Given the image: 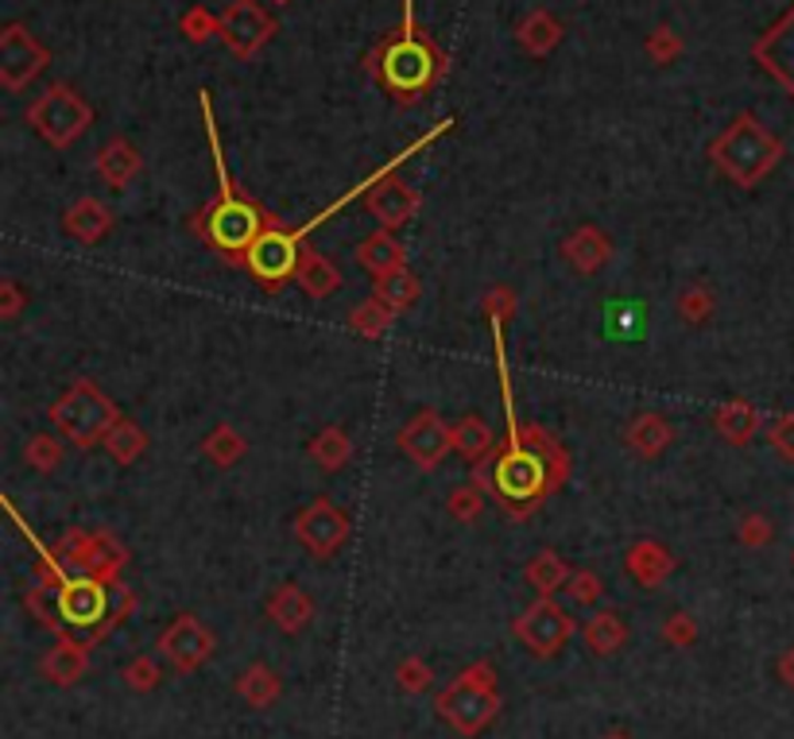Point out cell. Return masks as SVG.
I'll return each mask as SVG.
<instances>
[{"instance_id":"6da1fadb","label":"cell","mask_w":794,"mask_h":739,"mask_svg":"<svg viewBox=\"0 0 794 739\" xmlns=\"http://www.w3.org/2000/svg\"><path fill=\"white\" fill-rule=\"evenodd\" d=\"M202 113H206L210 151H214V167H217V186H222V197H217L210 210H202L198 217H194V228H198L202 240H206L214 253H222L229 264L245 268L248 253H253V244L271 228V217L256 202H248V197L237 190V182L229 179V167H225V156H222V140H217L214 109H210V94H202Z\"/></svg>"},{"instance_id":"7a4b0ae2","label":"cell","mask_w":794,"mask_h":739,"mask_svg":"<svg viewBox=\"0 0 794 739\" xmlns=\"http://www.w3.org/2000/svg\"><path fill=\"white\" fill-rule=\"evenodd\" d=\"M709 159H713L737 186L752 190L779 167L783 143H779L752 113H744V117H737L713 143H709Z\"/></svg>"},{"instance_id":"3957f363","label":"cell","mask_w":794,"mask_h":739,"mask_svg":"<svg viewBox=\"0 0 794 739\" xmlns=\"http://www.w3.org/2000/svg\"><path fill=\"white\" fill-rule=\"evenodd\" d=\"M496 713H501V685H496V670L489 662L465 666L438 693V716L465 739L481 736L496 720Z\"/></svg>"},{"instance_id":"277c9868","label":"cell","mask_w":794,"mask_h":739,"mask_svg":"<svg viewBox=\"0 0 794 739\" xmlns=\"http://www.w3.org/2000/svg\"><path fill=\"white\" fill-rule=\"evenodd\" d=\"M51 422L63 433L66 441H74L78 449L105 446V433L120 422V407L94 384V379H74L55 403H51Z\"/></svg>"},{"instance_id":"5b68a950","label":"cell","mask_w":794,"mask_h":739,"mask_svg":"<svg viewBox=\"0 0 794 739\" xmlns=\"http://www.w3.org/2000/svg\"><path fill=\"white\" fill-rule=\"evenodd\" d=\"M438 63H442L438 51L419 32H399L396 40H388L368 58V71L380 74V82L399 101H415L438 78Z\"/></svg>"},{"instance_id":"8992f818","label":"cell","mask_w":794,"mask_h":739,"mask_svg":"<svg viewBox=\"0 0 794 739\" xmlns=\"http://www.w3.org/2000/svg\"><path fill=\"white\" fill-rule=\"evenodd\" d=\"M94 120V109L74 94L71 86H51L40 101L28 109V125L51 143V148H71Z\"/></svg>"},{"instance_id":"52a82bcc","label":"cell","mask_w":794,"mask_h":739,"mask_svg":"<svg viewBox=\"0 0 794 739\" xmlns=\"http://www.w3.org/2000/svg\"><path fill=\"white\" fill-rule=\"evenodd\" d=\"M573 631H578L573 615L550 597H539L516 623H512V635H516L535 658H555L558 651H566Z\"/></svg>"},{"instance_id":"ba28073f","label":"cell","mask_w":794,"mask_h":739,"mask_svg":"<svg viewBox=\"0 0 794 739\" xmlns=\"http://www.w3.org/2000/svg\"><path fill=\"white\" fill-rule=\"evenodd\" d=\"M350 531H353L350 515L330 496H314L294 515V535H299V543L307 546L314 558H334V554L350 543Z\"/></svg>"},{"instance_id":"9c48e42d","label":"cell","mask_w":794,"mask_h":739,"mask_svg":"<svg viewBox=\"0 0 794 739\" xmlns=\"http://www.w3.org/2000/svg\"><path fill=\"white\" fill-rule=\"evenodd\" d=\"M58 554H63V561H71L78 574H94L109 585H117L120 569L128 566V550L112 535H105V531L74 527L71 535L63 538Z\"/></svg>"},{"instance_id":"30bf717a","label":"cell","mask_w":794,"mask_h":739,"mask_svg":"<svg viewBox=\"0 0 794 739\" xmlns=\"http://www.w3.org/2000/svg\"><path fill=\"white\" fill-rule=\"evenodd\" d=\"M396 441L415 469L430 472L446 461V453H453V422H446L438 410H419V415L399 430Z\"/></svg>"},{"instance_id":"8fae6325","label":"cell","mask_w":794,"mask_h":739,"mask_svg":"<svg viewBox=\"0 0 794 739\" xmlns=\"http://www.w3.org/2000/svg\"><path fill=\"white\" fill-rule=\"evenodd\" d=\"M109 581L94 574H78V577H58L55 585V608L66 623L74 628H94L109 615Z\"/></svg>"},{"instance_id":"7c38bea8","label":"cell","mask_w":794,"mask_h":739,"mask_svg":"<svg viewBox=\"0 0 794 739\" xmlns=\"http://www.w3.org/2000/svg\"><path fill=\"white\" fill-rule=\"evenodd\" d=\"M276 32V17L264 9L260 0H233L222 17V40L233 55L248 58L264 47Z\"/></svg>"},{"instance_id":"4fadbf2b","label":"cell","mask_w":794,"mask_h":739,"mask_svg":"<svg viewBox=\"0 0 794 739\" xmlns=\"http://www.w3.org/2000/svg\"><path fill=\"white\" fill-rule=\"evenodd\" d=\"M47 58L51 55L43 51V43L24 24L4 28V35H0V82H4V89H12V94L24 89L47 66Z\"/></svg>"},{"instance_id":"5bb4252c","label":"cell","mask_w":794,"mask_h":739,"mask_svg":"<svg viewBox=\"0 0 794 739\" xmlns=\"http://www.w3.org/2000/svg\"><path fill=\"white\" fill-rule=\"evenodd\" d=\"M159 651H163V658H168L179 674H191V670H198L202 662L214 654V635H210V628L198 615L186 612V615H175V620L168 623V631L159 635Z\"/></svg>"},{"instance_id":"9a60e30c","label":"cell","mask_w":794,"mask_h":739,"mask_svg":"<svg viewBox=\"0 0 794 739\" xmlns=\"http://www.w3.org/2000/svg\"><path fill=\"white\" fill-rule=\"evenodd\" d=\"M365 210L380 221L384 228H404L407 221L419 217L422 210V194L411 186V182H399V179H380L373 190L365 194Z\"/></svg>"},{"instance_id":"2e32d148","label":"cell","mask_w":794,"mask_h":739,"mask_svg":"<svg viewBox=\"0 0 794 739\" xmlns=\"http://www.w3.org/2000/svg\"><path fill=\"white\" fill-rule=\"evenodd\" d=\"M675 566L678 561L670 554V546L655 543V538H640V543H632L624 550V569L640 589H663L670 581V574H675Z\"/></svg>"},{"instance_id":"e0dca14e","label":"cell","mask_w":794,"mask_h":739,"mask_svg":"<svg viewBox=\"0 0 794 739\" xmlns=\"http://www.w3.org/2000/svg\"><path fill=\"white\" fill-rule=\"evenodd\" d=\"M562 260L570 264L578 276H597L604 264L612 260V240L601 225H578L562 240Z\"/></svg>"},{"instance_id":"ac0fdd59","label":"cell","mask_w":794,"mask_h":739,"mask_svg":"<svg viewBox=\"0 0 794 739\" xmlns=\"http://www.w3.org/2000/svg\"><path fill=\"white\" fill-rule=\"evenodd\" d=\"M264 612H268V620L276 623L279 631H287V635H299V631H307L310 620H314V600H310V592L302 589V585L283 581V585H276V589H271Z\"/></svg>"},{"instance_id":"d6986e66","label":"cell","mask_w":794,"mask_h":739,"mask_svg":"<svg viewBox=\"0 0 794 739\" xmlns=\"http://www.w3.org/2000/svg\"><path fill=\"white\" fill-rule=\"evenodd\" d=\"M357 268L373 279H384V276H391V271L407 268L404 240H399L391 228H380V233L365 236V240L357 244Z\"/></svg>"},{"instance_id":"ffe728a7","label":"cell","mask_w":794,"mask_h":739,"mask_svg":"<svg viewBox=\"0 0 794 739\" xmlns=\"http://www.w3.org/2000/svg\"><path fill=\"white\" fill-rule=\"evenodd\" d=\"M624 441L632 453L655 461V457L667 453L670 441H675V426H670V418L659 415V410H640V415L624 426Z\"/></svg>"},{"instance_id":"44dd1931","label":"cell","mask_w":794,"mask_h":739,"mask_svg":"<svg viewBox=\"0 0 794 739\" xmlns=\"http://www.w3.org/2000/svg\"><path fill=\"white\" fill-rule=\"evenodd\" d=\"M63 228L78 244H101L112 233V210L105 202H97V197H78L63 213Z\"/></svg>"},{"instance_id":"7402d4cb","label":"cell","mask_w":794,"mask_h":739,"mask_svg":"<svg viewBox=\"0 0 794 739\" xmlns=\"http://www.w3.org/2000/svg\"><path fill=\"white\" fill-rule=\"evenodd\" d=\"M581 639H586V651L597 654V658H609V654H616L620 646L627 643V620L620 612H612V608H601V612H593L586 620V628H581Z\"/></svg>"},{"instance_id":"603a6c76","label":"cell","mask_w":794,"mask_h":739,"mask_svg":"<svg viewBox=\"0 0 794 739\" xmlns=\"http://www.w3.org/2000/svg\"><path fill=\"white\" fill-rule=\"evenodd\" d=\"M294 283H299V291L310 294V299H330V294L342 287V271H337L322 253L302 248L299 268H294Z\"/></svg>"},{"instance_id":"cb8c5ba5","label":"cell","mask_w":794,"mask_h":739,"mask_svg":"<svg viewBox=\"0 0 794 739\" xmlns=\"http://www.w3.org/2000/svg\"><path fill=\"white\" fill-rule=\"evenodd\" d=\"M97 174H101L105 182H109L112 190H125L128 182L140 174V151H136V143H128L125 136H117V140H109L101 151H97Z\"/></svg>"},{"instance_id":"d4e9b609","label":"cell","mask_w":794,"mask_h":739,"mask_svg":"<svg viewBox=\"0 0 794 739\" xmlns=\"http://www.w3.org/2000/svg\"><path fill=\"white\" fill-rule=\"evenodd\" d=\"M760 410L752 407L748 399H729V403H721L717 407V415H713V426H717V433H721L729 446H748V441L760 433Z\"/></svg>"},{"instance_id":"484cf974","label":"cell","mask_w":794,"mask_h":739,"mask_svg":"<svg viewBox=\"0 0 794 739\" xmlns=\"http://www.w3.org/2000/svg\"><path fill=\"white\" fill-rule=\"evenodd\" d=\"M43 677L55 685H74L82 674L89 670V654L82 643H74V639H58L55 646L47 651V658H43Z\"/></svg>"},{"instance_id":"4316f807","label":"cell","mask_w":794,"mask_h":739,"mask_svg":"<svg viewBox=\"0 0 794 739\" xmlns=\"http://www.w3.org/2000/svg\"><path fill=\"white\" fill-rule=\"evenodd\" d=\"M755 55H760L763 66H768L775 78H783L794 94V12L786 17L783 28H775V32L755 47Z\"/></svg>"},{"instance_id":"83f0119b","label":"cell","mask_w":794,"mask_h":739,"mask_svg":"<svg viewBox=\"0 0 794 739\" xmlns=\"http://www.w3.org/2000/svg\"><path fill=\"white\" fill-rule=\"evenodd\" d=\"M310 461L322 472H342L353 461V438L342 426H322L310 441Z\"/></svg>"},{"instance_id":"f1b7e54d","label":"cell","mask_w":794,"mask_h":739,"mask_svg":"<svg viewBox=\"0 0 794 739\" xmlns=\"http://www.w3.org/2000/svg\"><path fill=\"white\" fill-rule=\"evenodd\" d=\"M493 426L481 415H465L453 422V453H461L465 461H485L493 457Z\"/></svg>"},{"instance_id":"f546056e","label":"cell","mask_w":794,"mask_h":739,"mask_svg":"<svg viewBox=\"0 0 794 739\" xmlns=\"http://www.w3.org/2000/svg\"><path fill=\"white\" fill-rule=\"evenodd\" d=\"M570 577H573L570 561L555 550H539L532 558V566H527V585H532L539 597H555L558 589L570 585Z\"/></svg>"},{"instance_id":"4dcf8cb0","label":"cell","mask_w":794,"mask_h":739,"mask_svg":"<svg viewBox=\"0 0 794 739\" xmlns=\"http://www.w3.org/2000/svg\"><path fill=\"white\" fill-rule=\"evenodd\" d=\"M245 453H248V441L240 438V430L233 422H217L214 430L206 433V441H202V457H206L210 464H217V469H233Z\"/></svg>"},{"instance_id":"1f68e13d","label":"cell","mask_w":794,"mask_h":739,"mask_svg":"<svg viewBox=\"0 0 794 739\" xmlns=\"http://www.w3.org/2000/svg\"><path fill=\"white\" fill-rule=\"evenodd\" d=\"M524 433H527V441H532L535 453H539L543 461H547V469H550V492H555V488H562L566 480H570V453H566V446L555 438V433H547L543 426H535V422H527Z\"/></svg>"},{"instance_id":"d6a6232c","label":"cell","mask_w":794,"mask_h":739,"mask_svg":"<svg viewBox=\"0 0 794 739\" xmlns=\"http://www.w3.org/2000/svg\"><path fill=\"white\" fill-rule=\"evenodd\" d=\"M396 310L391 307H384L380 299H365V302H357V307L350 310V318H345V325H350L357 338H365V341H376V338H384V333L391 330V322H396Z\"/></svg>"},{"instance_id":"836d02e7","label":"cell","mask_w":794,"mask_h":739,"mask_svg":"<svg viewBox=\"0 0 794 739\" xmlns=\"http://www.w3.org/2000/svg\"><path fill=\"white\" fill-rule=\"evenodd\" d=\"M558 40H562V24H558L550 12H532V17L519 24V47L527 51V55H550V51L558 47Z\"/></svg>"},{"instance_id":"e575fe53","label":"cell","mask_w":794,"mask_h":739,"mask_svg":"<svg viewBox=\"0 0 794 739\" xmlns=\"http://www.w3.org/2000/svg\"><path fill=\"white\" fill-rule=\"evenodd\" d=\"M419 294H422L419 276H415V271H407V268H399V271H391V276L376 279V299H380L384 307L396 310V314L411 310L415 302H419Z\"/></svg>"},{"instance_id":"d590c367","label":"cell","mask_w":794,"mask_h":739,"mask_svg":"<svg viewBox=\"0 0 794 739\" xmlns=\"http://www.w3.org/2000/svg\"><path fill=\"white\" fill-rule=\"evenodd\" d=\"M148 449V433L132 422V418H120L109 433H105V453L112 457L117 464H136Z\"/></svg>"},{"instance_id":"8d00e7d4","label":"cell","mask_w":794,"mask_h":739,"mask_svg":"<svg viewBox=\"0 0 794 739\" xmlns=\"http://www.w3.org/2000/svg\"><path fill=\"white\" fill-rule=\"evenodd\" d=\"M237 693L253 708H268L271 700H279V693H283V682H279V677L271 674L264 662H256V666H248L245 674L237 677Z\"/></svg>"},{"instance_id":"74e56055","label":"cell","mask_w":794,"mask_h":739,"mask_svg":"<svg viewBox=\"0 0 794 739\" xmlns=\"http://www.w3.org/2000/svg\"><path fill=\"white\" fill-rule=\"evenodd\" d=\"M675 310H678V318H683L686 325H706L709 318L717 314V294L709 291L706 283H690V287H683V291H678Z\"/></svg>"},{"instance_id":"f35d334b","label":"cell","mask_w":794,"mask_h":739,"mask_svg":"<svg viewBox=\"0 0 794 739\" xmlns=\"http://www.w3.org/2000/svg\"><path fill=\"white\" fill-rule=\"evenodd\" d=\"M485 492H481V488L476 484H458L450 492V500H446V512H450V520L453 523H476L481 520V515H485Z\"/></svg>"},{"instance_id":"ab89813d","label":"cell","mask_w":794,"mask_h":739,"mask_svg":"<svg viewBox=\"0 0 794 739\" xmlns=\"http://www.w3.org/2000/svg\"><path fill=\"white\" fill-rule=\"evenodd\" d=\"M24 461L47 476V472H55L58 464H63V441H58L55 433H32L24 446Z\"/></svg>"},{"instance_id":"60d3db41","label":"cell","mask_w":794,"mask_h":739,"mask_svg":"<svg viewBox=\"0 0 794 739\" xmlns=\"http://www.w3.org/2000/svg\"><path fill=\"white\" fill-rule=\"evenodd\" d=\"M737 538H740V546H748V550H763V546H771V538H775V527H771L768 515L748 512L744 520L737 523Z\"/></svg>"},{"instance_id":"b9f144b4","label":"cell","mask_w":794,"mask_h":739,"mask_svg":"<svg viewBox=\"0 0 794 739\" xmlns=\"http://www.w3.org/2000/svg\"><path fill=\"white\" fill-rule=\"evenodd\" d=\"M601 577L593 574V569H573V577H570V585H566V597H570V604H578V608H589V604H597L601 600Z\"/></svg>"},{"instance_id":"7bdbcfd3","label":"cell","mask_w":794,"mask_h":739,"mask_svg":"<svg viewBox=\"0 0 794 739\" xmlns=\"http://www.w3.org/2000/svg\"><path fill=\"white\" fill-rule=\"evenodd\" d=\"M430 682H434V674H430V666L422 658H404L396 666V685L404 693H427Z\"/></svg>"},{"instance_id":"ee69618b","label":"cell","mask_w":794,"mask_h":739,"mask_svg":"<svg viewBox=\"0 0 794 739\" xmlns=\"http://www.w3.org/2000/svg\"><path fill=\"white\" fill-rule=\"evenodd\" d=\"M125 685H128V689H136V693L155 689V685H159V666H155V658L140 654V658L128 662V666H125Z\"/></svg>"},{"instance_id":"f6af8a7d","label":"cell","mask_w":794,"mask_h":739,"mask_svg":"<svg viewBox=\"0 0 794 739\" xmlns=\"http://www.w3.org/2000/svg\"><path fill=\"white\" fill-rule=\"evenodd\" d=\"M678 51H683V40H678L670 28H655L652 40H647V55H652V63H659V66L675 63Z\"/></svg>"},{"instance_id":"bcb514c9","label":"cell","mask_w":794,"mask_h":739,"mask_svg":"<svg viewBox=\"0 0 794 739\" xmlns=\"http://www.w3.org/2000/svg\"><path fill=\"white\" fill-rule=\"evenodd\" d=\"M768 441H771V449H775L779 457L794 461V410H786V415H779L775 422H771Z\"/></svg>"},{"instance_id":"7dc6e473","label":"cell","mask_w":794,"mask_h":739,"mask_svg":"<svg viewBox=\"0 0 794 739\" xmlns=\"http://www.w3.org/2000/svg\"><path fill=\"white\" fill-rule=\"evenodd\" d=\"M663 639H667L670 646H694L698 643V623H694V615L675 612L667 623H663Z\"/></svg>"},{"instance_id":"c3c4849f","label":"cell","mask_w":794,"mask_h":739,"mask_svg":"<svg viewBox=\"0 0 794 739\" xmlns=\"http://www.w3.org/2000/svg\"><path fill=\"white\" fill-rule=\"evenodd\" d=\"M183 32H186V40L206 43L210 35H222V20H214L206 9H191V12L183 17Z\"/></svg>"},{"instance_id":"681fc988","label":"cell","mask_w":794,"mask_h":739,"mask_svg":"<svg viewBox=\"0 0 794 739\" xmlns=\"http://www.w3.org/2000/svg\"><path fill=\"white\" fill-rule=\"evenodd\" d=\"M24 302L28 294L17 279H4V283H0V318H4V322H17V318L24 314Z\"/></svg>"},{"instance_id":"f907efd6","label":"cell","mask_w":794,"mask_h":739,"mask_svg":"<svg viewBox=\"0 0 794 739\" xmlns=\"http://www.w3.org/2000/svg\"><path fill=\"white\" fill-rule=\"evenodd\" d=\"M485 314L501 318V322H512V314H516V291H512V287H493V291H485Z\"/></svg>"},{"instance_id":"816d5d0a","label":"cell","mask_w":794,"mask_h":739,"mask_svg":"<svg viewBox=\"0 0 794 739\" xmlns=\"http://www.w3.org/2000/svg\"><path fill=\"white\" fill-rule=\"evenodd\" d=\"M779 677H783L786 689H794V646H786L783 658H779Z\"/></svg>"},{"instance_id":"f5cc1de1","label":"cell","mask_w":794,"mask_h":739,"mask_svg":"<svg viewBox=\"0 0 794 739\" xmlns=\"http://www.w3.org/2000/svg\"><path fill=\"white\" fill-rule=\"evenodd\" d=\"M604 739H627V736H620V731H612V736H604Z\"/></svg>"}]
</instances>
